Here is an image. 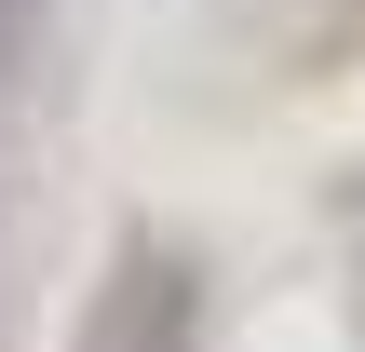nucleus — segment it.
<instances>
[{"instance_id": "1", "label": "nucleus", "mask_w": 365, "mask_h": 352, "mask_svg": "<svg viewBox=\"0 0 365 352\" xmlns=\"http://www.w3.org/2000/svg\"><path fill=\"white\" fill-rule=\"evenodd\" d=\"M190 339H203V271H190L176 244H122V271H108L81 352H190Z\"/></svg>"}, {"instance_id": "2", "label": "nucleus", "mask_w": 365, "mask_h": 352, "mask_svg": "<svg viewBox=\"0 0 365 352\" xmlns=\"http://www.w3.org/2000/svg\"><path fill=\"white\" fill-rule=\"evenodd\" d=\"M27 54H41V0H0V81H27Z\"/></svg>"}, {"instance_id": "3", "label": "nucleus", "mask_w": 365, "mask_h": 352, "mask_svg": "<svg viewBox=\"0 0 365 352\" xmlns=\"http://www.w3.org/2000/svg\"><path fill=\"white\" fill-rule=\"evenodd\" d=\"M352 326H365V244H352Z\"/></svg>"}]
</instances>
